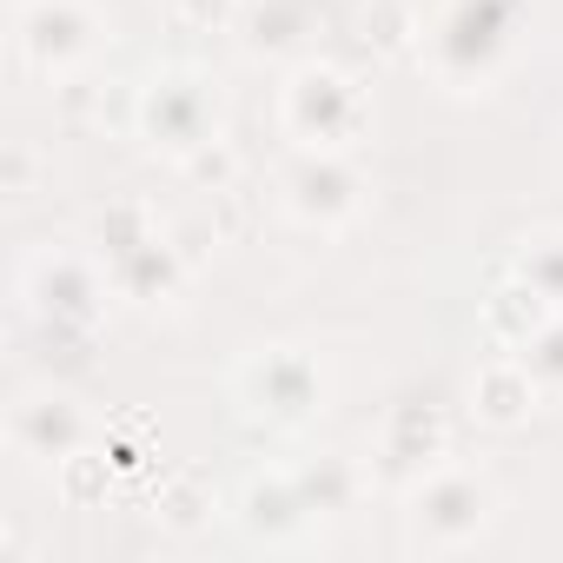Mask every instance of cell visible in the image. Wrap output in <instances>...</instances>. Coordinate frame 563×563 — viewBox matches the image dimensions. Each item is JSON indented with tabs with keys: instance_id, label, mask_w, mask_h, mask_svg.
Masks as SVG:
<instances>
[{
	"instance_id": "obj_25",
	"label": "cell",
	"mask_w": 563,
	"mask_h": 563,
	"mask_svg": "<svg viewBox=\"0 0 563 563\" xmlns=\"http://www.w3.org/2000/svg\"><path fill=\"white\" fill-rule=\"evenodd\" d=\"M27 186H34V159H27V146H14L8 153V199H27Z\"/></svg>"
},
{
	"instance_id": "obj_15",
	"label": "cell",
	"mask_w": 563,
	"mask_h": 563,
	"mask_svg": "<svg viewBox=\"0 0 563 563\" xmlns=\"http://www.w3.org/2000/svg\"><path fill=\"white\" fill-rule=\"evenodd\" d=\"M556 319V306L530 286V278L510 265L504 278H497V286L484 292V332H490V345H504V352H523L543 325Z\"/></svg>"
},
{
	"instance_id": "obj_17",
	"label": "cell",
	"mask_w": 563,
	"mask_h": 563,
	"mask_svg": "<svg viewBox=\"0 0 563 563\" xmlns=\"http://www.w3.org/2000/svg\"><path fill=\"white\" fill-rule=\"evenodd\" d=\"M153 232H159V219H153L146 199H107V206L93 212V252H100V265L120 258V252H133V245L153 239Z\"/></svg>"
},
{
	"instance_id": "obj_6",
	"label": "cell",
	"mask_w": 563,
	"mask_h": 563,
	"mask_svg": "<svg viewBox=\"0 0 563 563\" xmlns=\"http://www.w3.org/2000/svg\"><path fill=\"white\" fill-rule=\"evenodd\" d=\"M21 60L47 80H67L74 67H87L107 47V21L87 0H27L21 8V34H14Z\"/></svg>"
},
{
	"instance_id": "obj_3",
	"label": "cell",
	"mask_w": 563,
	"mask_h": 563,
	"mask_svg": "<svg viewBox=\"0 0 563 563\" xmlns=\"http://www.w3.org/2000/svg\"><path fill=\"white\" fill-rule=\"evenodd\" d=\"M133 140H146L166 159H192L206 140H219V87L199 67H159L140 87Z\"/></svg>"
},
{
	"instance_id": "obj_23",
	"label": "cell",
	"mask_w": 563,
	"mask_h": 563,
	"mask_svg": "<svg viewBox=\"0 0 563 563\" xmlns=\"http://www.w3.org/2000/svg\"><path fill=\"white\" fill-rule=\"evenodd\" d=\"M239 8L245 0H166L179 34H225V27H239Z\"/></svg>"
},
{
	"instance_id": "obj_7",
	"label": "cell",
	"mask_w": 563,
	"mask_h": 563,
	"mask_svg": "<svg viewBox=\"0 0 563 563\" xmlns=\"http://www.w3.org/2000/svg\"><path fill=\"white\" fill-rule=\"evenodd\" d=\"M278 199H286V212L312 232H332L345 219H358L365 206V173L339 153V146H306L286 173H278Z\"/></svg>"
},
{
	"instance_id": "obj_5",
	"label": "cell",
	"mask_w": 563,
	"mask_h": 563,
	"mask_svg": "<svg viewBox=\"0 0 563 563\" xmlns=\"http://www.w3.org/2000/svg\"><path fill=\"white\" fill-rule=\"evenodd\" d=\"M232 391H239L245 418H265L272 431H306L325 411V372L299 345H265V352H252L232 372Z\"/></svg>"
},
{
	"instance_id": "obj_1",
	"label": "cell",
	"mask_w": 563,
	"mask_h": 563,
	"mask_svg": "<svg viewBox=\"0 0 563 563\" xmlns=\"http://www.w3.org/2000/svg\"><path fill=\"white\" fill-rule=\"evenodd\" d=\"M517 27H523V0H444L418 34V54L451 93H477L510 67Z\"/></svg>"
},
{
	"instance_id": "obj_13",
	"label": "cell",
	"mask_w": 563,
	"mask_h": 563,
	"mask_svg": "<svg viewBox=\"0 0 563 563\" xmlns=\"http://www.w3.org/2000/svg\"><path fill=\"white\" fill-rule=\"evenodd\" d=\"M319 27V0H245L239 8V41L252 60H286L312 41Z\"/></svg>"
},
{
	"instance_id": "obj_20",
	"label": "cell",
	"mask_w": 563,
	"mask_h": 563,
	"mask_svg": "<svg viewBox=\"0 0 563 563\" xmlns=\"http://www.w3.org/2000/svg\"><path fill=\"white\" fill-rule=\"evenodd\" d=\"M113 471H120V464H113L107 451H87V444H80L74 457H60V464H54V484H60V497H67L74 510H93V504L107 497Z\"/></svg>"
},
{
	"instance_id": "obj_2",
	"label": "cell",
	"mask_w": 563,
	"mask_h": 563,
	"mask_svg": "<svg viewBox=\"0 0 563 563\" xmlns=\"http://www.w3.org/2000/svg\"><path fill=\"white\" fill-rule=\"evenodd\" d=\"M497 517V484L464 464H438L405 490V543L411 550H464L490 530Z\"/></svg>"
},
{
	"instance_id": "obj_12",
	"label": "cell",
	"mask_w": 563,
	"mask_h": 563,
	"mask_svg": "<svg viewBox=\"0 0 563 563\" xmlns=\"http://www.w3.org/2000/svg\"><path fill=\"white\" fill-rule=\"evenodd\" d=\"M239 523L252 537H265V543H292V537H306L312 504H306V490H299L292 471H258L239 490Z\"/></svg>"
},
{
	"instance_id": "obj_4",
	"label": "cell",
	"mask_w": 563,
	"mask_h": 563,
	"mask_svg": "<svg viewBox=\"0 0 563 563\" xmlns=\"http://www.w3.org/2000/svg\"><path fill=\"white\" fill-rule=\"evenodd\" d=\"M278 120H286V133H292L299 146H339V153H345V146L372 126V100H365V87H358L345 67L306 60V67H292V80H286Z\"/></svg>"
},
{
	"instance_id": "obj_16",
	"label": "cell",
	"mask_w": 563,
	"mask_h": 563,
	"mask_svg": "<svg viewBox=\"0 0 563 563\" xmlns=\"http://www.w3.org/2000/svg\"><path fill=\"white\" fill-rule=\"evenodd\" d=\"M292 477H299L312 517H345V510L372 490V471H358L352 457H312V464H299Z\"/></svg>"
},
{
	"instance_id": "obj_18",
	"label": "cell",
	"mask_w": 563,
	"mask_h": 563,
	"mask_svg": "<svg viewBox=\"0 0 563 563\" xmlns=\"http://www.w3.org/2000/svg\"><path fill=\"white\" fill-rule=\"evenodd\" d=\"M153 517L166 523V530H199L206 517H212V484L199 477V471H173V477H159V490H153Z\"/></svg>"
},
{
	"instance_id": "obj_10",
	"label": "cell",
	"mask_w": 563,
	"mask_h": 563,
	"mask_svg": "<svg viewBox=\"0 0 563 563\" xmlns=\"http://www.w3.org/2000/svg\"><path fill=\"white\" fill-rule=\"evenodd\" d=\"M186 278H192V258L179 252L173 232H153V239H140L133 252L107 258V286H113V299H126V306H173V299L186 292Z\"/></svg>"
},
{
	"instance_id": "obj_22",
	"label": "cell",
	"mask_w": 563,
	"mask_h": 563,
	"mask_svg": "<svg viewBox=\"0 0 563 563\" xmlns=\"http://www.w3.org/2000/svg\"><path fill=\"white\" fill-rule=\"evenodd\" d=\"M517 358L530 365V378H537L550 398H563V312H556V319H550V325H543L523 352H517Z\"/></svg>"
},
{
	"instance_id": "obj_11",
	"label": "cell",
	"mask_w": 563,
	"mask_h": 563,
	"mask_svg": "<svg viewBox=\"0 0 563 563\" xmlns=\"http://www.w3.org/2000/svg\"><path fill=\"white\" fill-rule=\"evenodd\" d=\"M8 444L21 457H41V464H60L87 444V411L60 391H41V398H21L14 418H8Z\"/></svg>"
},
{
	"instance_id": "obj_8",
	"label": "cell",
	"mask_w": 563,
	"mask_h": 563,
	"mask_svg": "<svg viewBox=\"0 0 563 563\" xmlns=\"http://www.w3.org/2000/svg\"><path fill=\"white\" fill-rule=\"evenodd\" d=\"M451 457V418L431 398H405L391 405L385 431H378V457H372V484L385 490H411L418 477H431Z\"/></svg>"
},
{
	"instance_id": "obj_9",
	"label": "cell",
	"mask_w": 563,
	"mask_h": 563,
	"mask_svg": "<svg viewBox=\"0 0 563 563\" xmlns=\"http://www.w3.org/2000/svg\"><path fill=\"white\" fill-rule=\"evenodd\" d=\"M107 292H113V286H107V265H93V258H80V252H67V245H41V252L27 258V272H21V299L41 312V325H47V319H60V325H93V312H100Z\"/></svg>"
},
{
	"instance_id": "obj_14",
	"label": "cell",
	"mask_w": 563,
	"mask_h": 563,
	"mask_svg": "<svg viewBox=\"0 0 563 563\" xmlns=\"http://www.w3.org/2000/svg\"><path fill=\"white\" fill-rule=\"evenodd\" d=\"M550 391L530 378V365L517 358V352H504V358H490L477 378H471V411L484 418V424H497V431H517L537 405H543Z\"/></svg>"
},
{
	"instance_id": "obj_19",
	"label": "cell",
	"mask_w": 563,
	"mask_h": 563,
	"mask_svg": "<svg viewBox=\"0 0 563 563\" xmlns=\"http://www.w3.org/2000/svg\"><path fill=\"white\" fill-rule=\"evenodd\" d=\"M530 286L563 312V225H543V232H530L523 245H517V258H510Z\"/></svg>"
},
{
	"instance_id": "obj_21",
	"label": "cell",
	"mask_w": 563,
	"mask_h": 563,
	"mask_svg": "<svg viewBox=\"0 0 563 563\" xmlns=\"http://www.w3.org/2000/svg\"><path fill=\"white\" fill-rule=\"evenodd\" d=\"M418 34H424V21L411 0H365V47L372 54H405V47H418Z\"/></svg>"
},
{
	"instance_id": "obj_24",
	"label": "cell",
	"mask_w": 563,
	"mask_h": 563,
	"mask_svg": "<svg viewBox=\"0 0 563 563\" xmlns=\"http://www.w3.org/2000/svg\"><path fill=\"white\" fill-rule=\"evenodd\" d=\"M186 166V179L192 186H206V192H225V186H239V153L225 146V140H206L192 159H179Z\"/></svg>"
}]
</instances>
